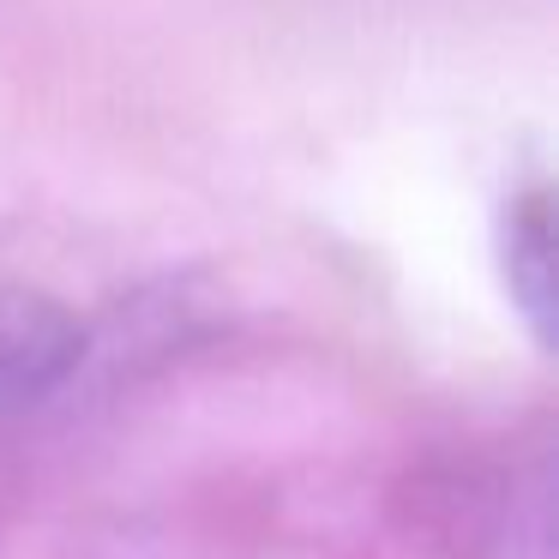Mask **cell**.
<instances>
[{"label":"cell","instance_id":"6da1fadb","mask_svg":"<svg viewBox=\"0 0 559 559\" xmlns=\"http://www.w3.org/2000/svg\"><path fill=\"white\" fill-rule=\"evenodd\" d=\"M85 361V325L43 289H0V421L37 409Z\"/></svg>","mask_w":559,"mask_h":559},{"label":"cell","instance_id":"7a4b0ae2","mask_svg":"<svg viewBox=\"0 0 559 559\" xmlns=\"http://www.w3.org/2000/svg\"><path fill=\"white\" fill-rule=\"evenodd\" d=\"M499 277L530 337L554 349V193L523 187L499 211Z\"/></svg>","mask_w":559,"mask_h":559}]
</instances>
